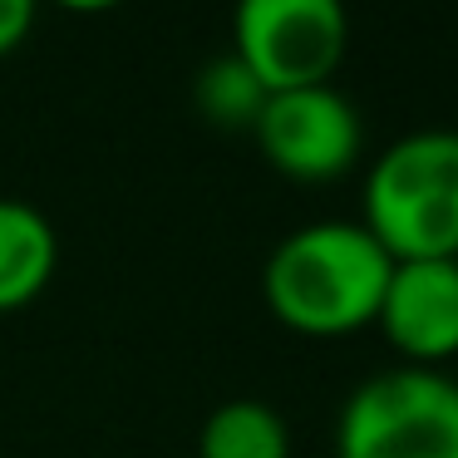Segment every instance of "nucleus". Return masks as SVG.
Returning <instances> with one entry per match:
<instances>
[{"instance_id": "nucleus-10", "label": "nucleus", "mask_w": 458, "mask_h": 458, "mask_svg": "<svg viewBox=\"0 0 458 458\" xmlns=\"http://www.w3.org/2000/svg\"><path fill=\"white\" fill-rule=\"evenodd\" d=\"M35 15H40V0H0V60L30 40Z\"/></svg>"}, {"instance_id": "nucleus-6", "label": "nucleus", "mask_w": 458, "mask_h": 458, "mask_svg": "<svg viewBox=\"0 0 458 458\" xmlns=\"http://www.w3.org/2000/svg\"><path fill=\"white\" fill-rule=\"evenodd\" d=\"M379 335L414 369H434L458 355V257L394 261L375 316Z\"/></svg>"}, {"instance_id": "nucleus-5", "label": "nucleus", "mask_w": 458, "mask_h": 458, "mask_svg": "<svg viewBox=\"0 0 458 458\" xmlns=\"http://www.w3.org/2000/svg\"><path fill=\"white\" fill-rule=\"evenodd\" d=\"M261 158L291 182H335L355 168L365 129L355 104L330 84L271 94L251 123Z\"/></svg>"}, {"instance_id": "nucleus-11", "label": "nucleus", "mask_w": 458, "mask_h": 458, "mask_svg": "<svg viewBox=\"0 0 458 458\" xmlns=\"http://www.w3.org/2000/svg\"><path fill=\"white\" fill-rule=\"evenodd\" d=\"M50 5H60V11H74V15H99V11H114V5H123V0H50Z\"/></svg>"}, {"instance_id": "nucleus-9", "label": "nucleus", "mask_w": 458, "mask_h": 458, "mask_svg": "<svg viewBox=\"0 0 458 458\" xmlns=\"http://www.w3.org/2000/svg\"><path fill=\"white\" fill-rule=\"evenodd\" d=\"M267 84L237 60V55H222L208 70L198 74V109L208 114L212 123H257V114L267 109Z\"/></svg>"}, {"instance_id": "nucleus-3", "label": "nucleus", "mask_w": 458, "mask_h": 458, "mask_svg": "<svg viewBox=\"0 0 458 458\" xmlns=\"http://www.w3.org/2000/svg\"><path fill=\"white\" fill-rule=\"evenodd\" d=\"M335 458H458V379L385 369L345 399Z\"/></svg>"}, {"instance_id": "nucleus-7", "label": "nucleus", "mask_w": 458, "mask_h": 458, "mask_svg": "<svg viewBox=\"0 0 458 458\" xmlns=\"http://www.w3.org/2000/svg\"><path fill=\"white\" fill-rule=\"evenodd\" d=\"M60 267V237L35 202L0 198V316L45 296Z\"/></svg>"}, {"instance_id": "nucleus-1", "label": "nucleus", "mask_w": 458, "mask_h": 458, "mask_svg": "<svg viewBox=\"0 0 458 458\" xmlns=\"http://www.w3.org/2000/svg\"><path fill=\"white\" fill-rule=\"evenodd\" d=\"M394 257L365 222H310L276 242L261 267V296L286 330L310 340H345L375 326Z\"/></svg>"}, {"instance_id": "nucleus-4", "label": "nucleus", "mask_w": 458, "mask_h": 458, "mask_svg": "<svg viewBox=\"0 0 458 458\" xmlns=\"http://www.w3.org/2000/svg\"><path fill=\"white\" fill-rule=\"evenodd\" d=\"M345 50V0H237L232 5V55L267 84V94L330 84Z\"/></svg>"}, {"instance_id": "nucleus-8", "label": "nucleus", "mask_w": 458, "mask_h": 458, "mask_svg": "<svg viewBox=\"0 0 458 458\" xmlns=\"http://www.w3.org/2000/svg\"><path fill=\"white\" fill-rule=\"evenodd\" d=\"M198 458H291V428L267 399H227L202 424Z\"/></svg>"}, {"instance_id": "nucleus-2", "label": "nucleus", "mask_w": 458, "mask_h": 458, "mask_svg": "<svg viewBox=\"0 0 458 458\" xmlns=\"http://www.w3.org/2000/svg\"><path fill=\"white\" fill-rule=\"evenodd\" d=\"M365 227L394 261L458 257V129H414L379 153Z\"/></svg>"}]
</instances>
